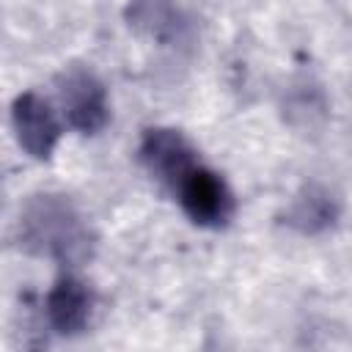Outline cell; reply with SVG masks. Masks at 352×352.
Segmentation results:
<instances>
[{
	"mask_svg": "<svg viewBox=\"0 0 352 352\" xmlns=\"http://www.w3.org/2000/svg\"><path fill=\"white\" fill-rule=\"evenodd\" d=\"M16 242L22 250L38 258H50L66 267H77L94 253V231L82 212L55 192L33 195L16 220Z\"/></svg>",
	"mask_w": 352,
	"mask_h": 352,
	"instance_id": "6da1fadb",
	"label": "cell"
},
{
	"mask_svg": "<svg viewBox=\"0 0 352 352\" xmlns=\"http://www.w3.org/2000/svg\"><path fill=\"white\" fill-rule=\"evenodd\" d=\"M184 214L201 228H223L234 217V192L220 173L206 165H195L173 190Z\"/></svg>",
	"mask_w": 352,
	"mask_h": 352,
	"instance_id": "7a4b0ae2",
	"label": "cell"
},
{
	"mask_svg": "<svg viewBox=\"0 0 352 352\" xmlns=\"http://www.w3.org/2000/svg\"><path fill=\"white\" fill-rule=\"evenodd\" d=\"M58 96H60L66 121L74 132L96 135L99 129H104V124L110 118L107 91L91 69L69 66L58 77Z\"/></svg>",
	"mask_w": 352,
	"mask_h": 352,
	"instance_id": "3957f363",
	"label": "cell"
},
{
	"mask_svg": "<svg viewBox=\"0 0 352 352\" xmlns=\"http://www.w3.org/2000/svg\"><path fill=\"white\" fill-rule=\"evenodd\" d=\"M11 126H14L16 143L25 148L28 157H33L38 162L52 157L58 138H60V124H58L52 107L47 104V99H41L36 91H25L14 99Z\"/></svg>",
	"mask_w": 352,
	"mask_h": 352,
	"instance_id": "5b68a950",
	"label": "cell"
},
{
	"mask_svg": "<svg viewBox=\"0 0 352 352\" xmlns=\"http://www.w3.org/2000/svg\"><path fill=\"white\" fill-rule=\"evenodd\" d=\"M138 157H140V165L146 168V173L170 192L198 165V154L190 146V140L179 129H170V126L146 129L140 138Z\"/></svg>",
	"mask_w": 352,
	"mask_h": 352,
	"instance_id": "277c9868",
	"label": "cell"
},
{
	"mask_svg": "<svg viewBox=\"0 0 352 352\" xmlns=\"http://www.w3.org/2000/svg\"><path fill=\"white\" fill-rule=\"evenodd\" d=\"M341 214V204L338 198L322 187V184H305L294 198L292 204L286 206L283 212V223L289 228H294L297 234H305V236H314V234H322L327 228L336 226Z\"/></svg>",
	"mask_w": 352,
	"mask_h": 352,
	"instance_id": "52a82bcc",
	"label": "cell"
},
{
	"mask_svg": "<svg viewBox=\"0 0 352 352\" xmlns=\"http://www.w3.org/2000/svg\"><path fill=\"white\" fill-rule=\"evenodd\" d=\"M91 311H94V294L74 275L58 278L44 300L47 322L58 336H80L91 322Z\"/></svg>",
	"mask_w": 352,
	"mask_h": 352,
	"instance_id": "8992f818",
	"label": "cell"
}]
</instances>
